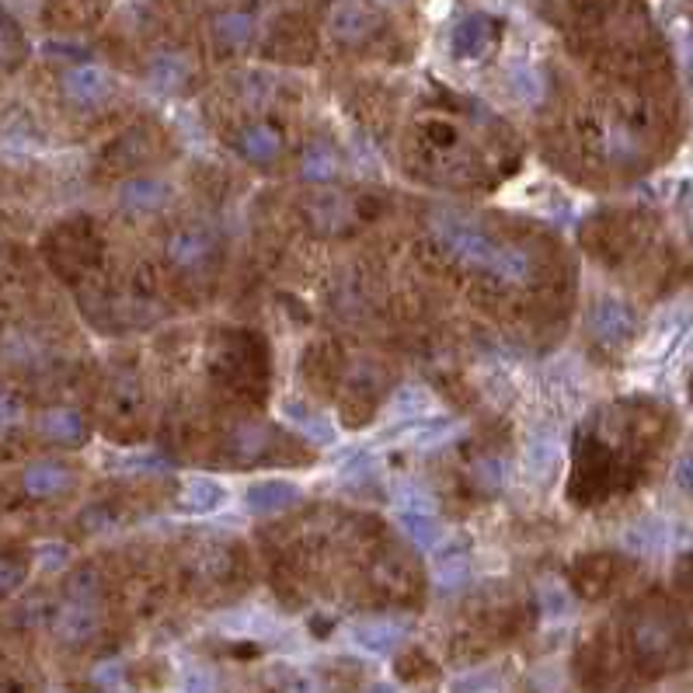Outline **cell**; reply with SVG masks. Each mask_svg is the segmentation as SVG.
Masks as SVG:
<instances>
[{"mask_svg": "<svg viewBox=\"0 0 693 693\" xmlns=\"http://www.w3.org/2000/svg\"><path fill=\"white\" fill-rule=\"evenodd\" d=\"M53 631L63 638V641H87L95 631H98V614H95V603H77V599H66L63 607L53 614Z\"/></svg>", "mask_w": 693, "mask_h": 693, "instance_id": "30bf717a", "label": "cell"}, {"mask_svg": "<svg viewBox=\"0 0 693 693\" xmlns=\"http://www.w3.org/2000/svg\"><path fill=\"white\" fill-rule=\"evenodd\" d=\"M397 673L401 676H426V673H433V662L422 655V652H412L408 659H397Z\"/></svg>", "mask_w": 693, "mask_h": 693, "instance_id": "d590c367", "label": "cell"}, {"mask_svg": "<svg viewBox=\"0 0 693 693\" xmlns=\"http://www.w3.org/2000/svg\"><path fill=\"white\" fill-rule=\"evenodd\" d=\"M18 50H21V39H18V32L11 29V21L0 18V66L14 63Z\"/></svg>", "mask_w": 693, "mask_h": 693, "instance_id": "836d02e7", "label": "cell"}, {"mask_svg": "<svg viewBox=\"0 0 693 693\" xmlns=\"http://www.w3.org/2000/svg\"><path fill=\"white\" fill-rule=\"evenodd\" d=\"M310 220H314V227L321 231H339L342 223L349 220V206L342 195H328V199H318L314 206H310Z\"/></svg>", "mask_w": 693, "mask_h": 693, "instance_id": "484cf974", "label": "cell"}, {"mask_svg": "<svg viewBox=\"0 0 693 693\" xmlns=\"http://www.w3.org/2000/svg\"><path fill=\"white\" fill-rule=\"evenodd\" d=\"M39 429H42V436L60 443V446H77L87 439V422L74 408H50L39 418Z\"/></svg>", "mask_w": 693, "mask_h": 693, "instance_id": "9a60e30c", "label": "cell"}, {"mask_svg": "<svg viewBox=\"0 0 693 693\" xmlns=\"http://www.w3.org/2000/svg\"><path fill=\"white\" fill-rule=\"evenodd\" d=\"M300 171H303L307 182H334V178H339V171H342L339 153H334L328 143H310L303 150Z\"/></svg>", "mask_w": 693, "mask_h": 693, "instance_id": "44dd1931", "label": "cell"}, {"mask_svg": "<svg viewBox=\"0 0 693 693\" xmlns=\"http://www.w3.org/2000/svg\"><path fill=\"white\" fill-rule=\"evenodd\" d=\"M210 252H213V241H210V234H203V231H178L171 241H168V258L178 265V268H199L206 258H210Z\"/></svg>", "mask_w": 693, "mask_h": 693, "instance_id": "2e32d148", "label": "cell"}, {"mask_svg": "<svg viewBox=\"0 0 693 693\" xmlns=\"http://www.w3.org/2000/svg\"><path fill=\"white\" fill-rule=\"evenodd\" d=\"M586 328L599 345H623L635 334V314L628 303L614 297H603L589 307Z\"/></svg>", "mask_w": 693, "mask_h": 693, "instance_id": "277c9868", "label": "cell"}, {"mask_svg": "<svg viewBox=\"0 0 693 693\" xmlns=\"http://www.w3.org/2000/svg\"><path fill=\"white\" fill-rule=\"evenodd\" d=\"M71 481H74V475L66 471L63 463H53V460L32 463L25 471V478H21V484H25V491L32 499H53V495H60V491L71 488Z\"/></svg>", "mask_w": 693, "mask_h": 693, "instance_id": "5bb4252c", "label": "cell"}, {"mask_svg": "<svg viewBox=\"0 0 693 693\" xmlns=\"http://www.w3.org/2000/svg\"><path fill=\"white\" fill-rule=\"evenodd\" d=\"M265 446V429L262 426H241L234 433V454L237 457H252Z\"/></svg>", "mask_w": 693, "mask_h": 693, "instance_id": "1f68e13d", "label": "cell"}, {"mask_svg": "<svg viewBox=\"0 0 693 693\" xmlns=\"http://www.w3.org/2000/svg\"><path fill=\"white\" fill-rule=\"evenodd\" d=\"M380 29V18L373 14L363 0H334L328 11V32L342 42V46H363Z\"/></svg>", "mask_w": 693, "mask_h": 693, "instance_id": "3957f363", "label": "cell"}, {"mask_svg": "<svg viewBox=\"0 0 693 693\" xmlns=\"http://www.w3.org/2000/svg\"><path fill=\"white\" fill-rule=\"evenodd\" d=\"M164 199H168V185L158 182V178H132V182L122 185V206L129 210H140V213L161 210Z\"/></svg>", "mask_w": 693, "mask_h": 693, "instance_id": "ffe728a7", "label": "cell"}, {"mask_svg": "<svg viewBox=\"0 0 693 693\" xmlns=\"http://www.w3.org/2000/svg\"><path fill=\"white\" fill-rule=\"evenodd\" d=\"M502 686L499 669H475V673H463L450 683V693H495Z\"/></svg>", "mask_w": 693, "mask_h": 693, "instance_id": "4316f807", "label": "cell"}, {"mask_svg": "<svg viewBox=\"0 0 693 693\" xmlns=\"http://www.w3.org/2000/svg\"><path fill=\"white\" fill-rule=\"evenodd\" d=\"M397 512H433V499L415 484L397 488Z\"/></svg>", "mask_w": 693, "mask_h": 693, "instance_id": "f1b7e54d", "label": "cell"}, {"mask_svg": "<svg viewBox=\"0 0 693 693\" xmlns=\"http://www.w3.org/2000/svg\"><path fill=\"white\" fill-rule=\"evenodd\" d=\"M35 562L46 568V572H60L66 562H71V547L66 544H56V541H50V544H39L35 547Z\"/></svg>", "mask_w": 693, "mask_h": 693, "instance_id": "4dcf8cb0", "label": "cell"}, {"mask_svg": "<svg viewBox=\"0 0 693 693\" xmlns=\"http://www.w3.org/2000/svg\"><path fill=\"white\" fill-rule=\"evenodd\" d=\"M676 484L686 491V495H693V457H683L676 463Z\"/></svg>", "mask_w": 693, "mask_h": 693, "instance_id": "ab89813d", "label": "cell"}, {"mask_svg": "<svg viewBox=\"0 0 693 693\" xmlns=\"http://www.w3.org/2000/svg\"><path fill=\"white\" fill-rule=\"evenodd\" d=\"M491 276L509 282V286H520L533 276V262L523 248H509V244H502L495 265H491Z\"/></svg>", "mask_w": 693, "mask_h": 693, "instance_id": "7402d4cb", "label": "cell"}, {"mask_svg": "<svg viewBox=\"0 0 693 693\" xmlns=\"http://www.w3.org/2000/svg\"><path fill=\"white\" fill-rule=\"evenodd\" d=\"M63 95L81 108H95L111 95V77L95 63L71 66V71L63 74Z\"/></svg>", "mask_w": 693, "mask_h": 693, "instance_id": "5b68a950", "label": "cell"}, {"mask_svg": "<svg viewBox=\"0 0 693 693\" xmlns=\"http://www.w3.org/2000/svg\"><path fill=\"white\" fill-rule=\"evenodd\" d=\"M467 575H471V557H467L463 551L457 547H439L436 551V562H433V578H436V586L443 589H457L467 583Z\"/></svg>", "mask_w": 693, "mask_h": 693, "instance_id": "ac0fdd59", "label": "cell"}, {"mask_svg": "<svg viewBox=\"0 0 693 693\" xmlns=\"http://www.w3.org/2000/svg\"><path fill=\"white\" fill-rule=\"evenodd\" d=\"M147 81H150L153 92L174 95V92H182V87L192 81V63L182 53H158L150 60V66H147Z\"/></svg>", "mask_w": 693, "mask_h": 693, "instance_id": "8fae6325", "label": "cell"}, {"mask_svg": "<svg viewBox=\"0 0 693 693\" xmlns=\"http://www.w3.org/2000/svg\"><path fill=\"white\" fill-rule=\"evenodd\" d=\"M98 589H102V583L92 568H84L71 578V599H77V603H95Z\"/></svg>", "mask_w": 693, "mask_h": 693, "instance_id": "d6a6232c", "label": "cell"}, {"mask_svg": "<svg viewBox=\"0 0 693 693\" xmlns=\"http://www.w3.org/2000/svg\"><path fill=\"white\" fill-rule=\"evenodd\" d=\"M119 467L122 471H164L168 460H161V457H122Z\"/></svg>", "mask_w": 693, "mask_h": 693, "instance_id": "f35d334b", "label": "cell"}, {"mask_svg": "<svg viewBox=\"0 0 693 693\" xmlns=\"http://www.w3.org/2000/svg\"><path fill=\"white\" fill-rule=\"evenodd\" d=\"M554 460H557V443H554V439H547V436L530 439V446H526V463H530V471H533L536 478L551 475Z\"/></svg>", "mask_w": 693, "mask_h": 693, "instance_id": "83f0119b", "label": "cell"}, {"mask_svg": "<svg viewBox=\"0 0 693 693\" xmlns=\"http://www.w3.org/2000/svg\"><path fill=\"white\" fill-rule=\"evenodd\" d=\"M216 683L210 673H203V669H189V673L182 676V693H213Z\"/></svg>", "mask_w": 693, "mask_h": 693, "instance_id": "8d00e7d4", "label": "cell"}, {"mask_svg": "<svg viewBox=\"0 0 693 693\" xmlns=\"http://www.w3.org/2000/svg\"><path fill=\"white\" fill-rule=\"evenodd\" d=\"M282 415L294 422V426L310 439V443H334V426L321 415L314 412L310 405H303V401H286L282 405Z\"/></svg>", "mask_w": 693, "mask_h": 693, "instance_id": "e0dca14e", "label": "cell"}, {"mask_svg": "<svg viewBox=\"0 0 693 693\" xmlns=\"http://www.w3.org/2000/svg\"><path fill=\"white\" fill-rule=\"evenodd\" d=\"M282 693H321V683L310 673H289L282 683Z\"/></svg>", "mask_w": 693, "mask_h": 693, "instance_id": "74e56055", "label": "cell"}, {"mask_svg": "<svg viewBox=\"0 0 693 693\" xmlns=\"http://www.w3.org/2000/svg\"><path fill=\"white\" fill-rule=\"evenodd\" d=\"M467 475H471V481L484 491V495H495V491H502L509 481V463L499 454H484V457L471 460V471Z\"/></svg>", "mask_w": 693, "mask_h": 693, "instance_id": "603a6c76", "label": "cell"}, {"mask_svg": "<svg viewBox=\"0 0 693 693\" xmlns=\"http://www.w3.org/2000/svg\"><path fill=\"white\" fill-rule=\"evenodd\" d=\"M408 638V628L397 620H384V617H373V620H360L352 628V641L363 648V652H373V655H387L394 648Z\"/></svg>", "mask_w": 693, "mask_h": 693, "instance_id": "52a82bcc", "label": "cell"}, {"mask_svg": "<svg viewBox=\"0 0 693 693\" xmlns=\"http://www.w3.org/2000/svg\"><path fill=\"white\" fill-rule=\"evenodd\" d=\"M95 680L105 683V686H116V683H119V665H116V662L98 665V669H95Z\"/></svg>", "mask_w": 693, "mask_h": 693, "instance_id": "60d3db41", "label": "cell"}, {"mask_svg": "<svg viewBox=\"0 0 693 693\" xmlns=\"http://www.w3.org/2000/svg\"><path fill=\"white\" fill-rule=\"evenodd\" d=\"M436 234H439V241H443V248L450 252L457 262L475 265V268H484V273H491V265H495L499 248H502V244H495V241L484 237V234L475 231V227H463V223H439Z\"/></svg>", "mask_w": 693, "mask_h": 693, "instance_id": "7a4b0ae2", "label": "cell"}, {"mask_svg": "<svg viewBox=\"0 0 693 693\" xmlns=\"http://www.w3.org/2000/svg\"><path fill=\"white\" fill-rule=\"evenodd\" d=\"M21 578H25V565L14 562V557H0V593L18 589Z\"/></svg>", "mask_w": 693, "mask_h": 693, "instance_id": "e575fe53", "label": "cell"}, {"mask_svg": "<svg viewBox=\"0 0 693 693\" xmlns=\"http://www.w3.org/2000/svg\"><path fill=\"white\" fill-rule=\"evenodd\" d=\"M384 4H401V0H384Z\"/></svg>", "mask_w": 693, "mask_h": 693, "instance_id": "b9f144b4", "label": "cell"}, {"mask_svg": "<svg viewBox=\"0 0 693 693\" xmlns=\"http://www.w3.org/2000/svg\"><path fill=\"white\" fill-rule=\"evenodd\" d=\"M210 35L220 50L241 53V50H248L255 39V18L248 11H220L210 25Z\"/></svg>", "mask_w": 693, "mask_h": 693, "instance_id": "9c48e42d", "label": "cell"}, {"mask_svg": "<svg viewBox=\"0 0 693 693\" xmlns=\"http://www.w3.org/2000/svg\"><path fill=\"white\" fill-rule=\"evenodd\" d=\"M433 408V397H429V391L426 387H401L397 394H394V401H391V415L394 418H422Z\"/></svg>", "mask_w": 693, "mask_h": 693, "instance_id": "cb8c5ba5", "label": "cell"}, {"mask_svg": "<svg viewBox=\"0 0 693 693\" xmlns=\"http://www.w3.org/2000/svg\"><path fill=\"white\" fill-rule=\"evenodd\" d=\"M491 35H495V21L488 14H467L463 21H457V29L450 35L454 56H460V60L484 56V50L491 46Z\"/></svg>", "mask_w": 693, "mask_h": 693, "instance_id": "ba28073f", "label": "cell"}, {"mask_svg": "<svg viewBox=\"0 0 693 693\" xmlns=\"http://www.w3.org/2000/svg\"><path fill=\"white\" fill-rule=\"evenodd\" d=\"M536 599H541V614L547 620H565L575 607L572 593L562 583H544L541 589H536Z\"/></svg>", "mask_w": 693, "mask_h": 693, "instance_id": "d4e9b609", "label": "cell"}, {"mask_svg": "<svg viewBox=\"0 0 693 693\" xmlns=\"http://www.w3.org/2000/svg\"><path fill=\"white\" fill-rule=\"evenodd\" d=\"M635 652L644 665H652V669H662L676 659L680 652V628L669 617L662 614H641L635 620Z\"/></svg>", "mask_w": 693, "mask_h": 693, "instance_id": "6da1fadb", "label": "cell"}, {"mask_svg": "<svg viewBox=\"0 0 693 693\" xmlns=\"http://www.w3.org/2000/svg\"><path fill=\"white\" fill-rule=\"evenodd\" d=\"M223 502H227V488L213 478H192L182 488V509L185 512H216Z\"/></svg>", "mask_w": 693, "mask_h": 693, "instance_id": "d6986e66", "label": "cell"}, {"mask_svg": "<svg viewBox=\"0 0 693 693\" xmlns=\"http://www.w3.org/2000/svg\"><path fill=\"white\" fill-rule=\"evenodd\" d=\"M397 523L408 541L422 551H439L450 544V530L436 520V512H397Z\"/></svg>", "mask_w": 693, "mask_h": 693, "instance_id": "7c38bea8", "label": "cell"}, {"mask_svg": "<svg viewBox=\"0 0 693 693\" xmlns=\"http://www.w3.org/2000/svg\"><path fill=\"white\" fill-rule=\"evenodd\" d=\"M237 150H241L248 161H255V164H273V161L279 158V153H282V137H279V129H276V126L255 122V126H248V129H241Z\"/></svg>", "mask_w": 693, "mask_h": 693, "instance_id": "4fadbf2b", "label": "cell"}, {"mask_svg": "<svg viewBox=\"0 0 693 693\" xmlns=\"http://www.w3.org/2000/svg\"><path fill=\"white\" fill-rule=\"evenodd\" d=\"M300 502V488L289 481H255L244 495V505L255 516H279V512L294 509Z\"/></svg>", "mask_w": 693, "mask_h": 693, "instance_id": "8992f818", "label": "cell"}, {"mask_svg": "<svg viewBox=\"0 0 693 693\" xmlns=\"http://www.w3.org/2000/svg\"><path fill=\"white\" fill-rule=\"evenodd\" d=\"M21 418H25L21 401L14 394H8V391H0V436H8L11 429H18Z\"/></svg>", "mask_w": 693, "mask_h": 693, "instance_id": "f546056e", "label": "cell"}]
</instances>
